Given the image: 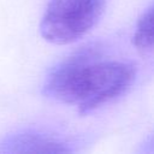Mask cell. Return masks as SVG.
Listing matches in <instances>:
<instances>
[{"label": "cell", "instance_id": "7a4b0ae2", "mask_svg": "<svg viewBox=\"0 0 154 154\" xmlns=\"http://www.w3.org/2000/svg\"><path fill=\"white\" fill-rule=\"evenodd\" d=\"M106 0H49L41 19V35L48 42L67 45L82 38L101 18Z\"/></svg>", "mask_w": 154, "mask_h": 154}, {"label": "cell", "instance_id": "277c9868", "mask_svg": "<svg viewBox=\"0 0 154 154\" xmlns=\"http://www.w3.org/2000/svg\"><path fill=\"white\" fill-rule=\"evenodd\" d=\"M132 43L143 53H154V4L138 18L132 35Z\"/></svg>", "mask_w": 154, "mask_h": 154}, {"label": "cell", "instance_id": "6da1fadb", "mask_svg": "<svg viewBox=\"0 0 154 154\" xmlns=\"http://www.w3.org/2000/svg\"><path fill=\"white\" fill-rule=\"evenodd\" d=\"M136 77L134 64L105 58L85 47L60 61L47 76L43 93L89 113L124 94Z\"/></svg>", "mask_w": 154, "mask_h": 154}, {"label": "cell", "instance_id": "3957f363", "mask_svg": "<svg viewBox=\"0 0 154 154\" xmlns=\"http://www.w3.org/2000/svg\"><path fill=\"white\" fill-rule=\"evenodd\" d=\"M71 150L64 140L37 130H20L0 141V153H66Z\"/></svg>", "mask_w": 154, "mask_h": 154}]
</instances>
